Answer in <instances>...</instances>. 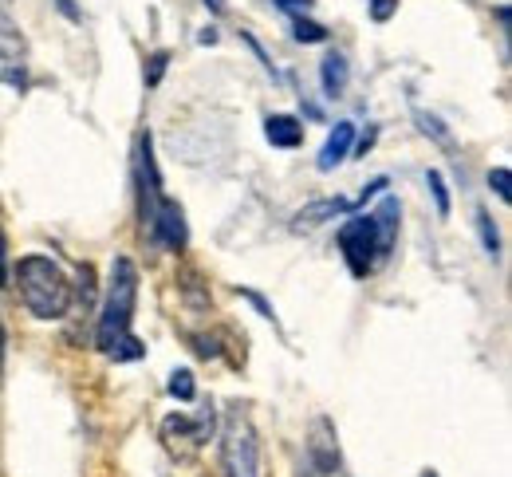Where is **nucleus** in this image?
Here are the masks:
<instances>
[{
    "mask_svg": "<svg viewBox=\"0 0 512 477\" xmlns=\"http://www.w3.org/2000/svg\"><path fill=\"white\" fill-rule=\"evenodd\" d=\"M312 4H316V0H276V8H284V12H292V16L312 12Z\"/></svg>",
    "mask_w": 512,
    "mask_h": 477,
    "instance_id": "23",
    "label": "nucleus"
},
{
    "mask_svg": "<svg viewBox=\"0 0 512 477\" xmlns=\"http://www.w3.org/2000/svg\"><path fill=\"white\" fill-rule=\"evenodd\" d=\"M134 170H138V209H142V225H150L162 194V178H158V162H154V142L150 135H138V150H134Z\"/></svg>",
    "mask_w": 512,
    "mask_h": 477,
    "instance_id": "6",
    "label": "nucleus"
},
{
    "mask_svg": "<svg viewBox=\"0 0 512 477\" xmlns=\"http://www.w3.org/2000/svg\"><path fill=\"white\" fill-rule=\"evenodd\" d=\"M489 186L497 190V198H501V202H512V174L505 170V166L489 170Z\"/></svg>",
    "mask_w": 512,
    "mask_h": 477,
    "instance_id": "18",
    "label": "nucleus"
},
{
    "mask_svg": "<svg viewBox=\"0 0 512 477\" xmlns=\"http://www.w3.org/2000/svg\"><path fill=\"white\" fill-rule=\"evenodd\" d=\"M418 123H422V131H426V135H434V138H438V142H449V131H446V127H442V123H438V119H434V115H426V111H418Z\"/></svg>",
    "mask_w": 512,
    "mask_h": 477,
    "instance_id": "20",
    "label": "nucleus"
},
{
    "mask_svg": "<svg viewBox=\"0 0 512 477\" xmlns=\"http://www.w3.org/2000/svg\"><path fill=\"white\" fill-rule=\"evenodd\" d=\"M197 40H201V44H217V28H205Z\"/></svg>",
    "mask_w": 512,
    "mask_h": 477,
    "instance_id": "27",
    "label": "nucleus"
},
{
    "mask_svg": "<svg viewBox=\"0 0 512 477\" xmlns=\"http://www.w3.org/2000/svg\"><path fill=\"white\" fill-rule=\"evenodd\" d=\"M0 83H8L12 91L28 87V48H24V36L4 16H0Z\"/></svg>",
    "mask_w": 512,
    "mask_h": 477,
    "instance_id": "7",
    "label": "nucleus"
},
{
    "mask_svg": "<svg viewBox=\"0 0 512 477\" xmlns=\"http://www.w3.org/2000/svg\"><path fill=\"white\" fill-rule=\"evenodd\" d=\"M398 217H402V205L398 198L386 194L375 213H355L351 221H343L339 229V249H343V261L351 276H371L394 249V237H398Z\"/></svg>",
    "mask_w": 512,
    "mask_h": 477,
    "instance_id": "2",
    "label": "nucleus"
},
{
    "mask_svg": "<svg viewBox=\"0 0 512 477\" xmlns=\"http://www.w3.org/2000/svg\"><path fill=\"white\" fill-rule=\"evenodd\" d=\"M60 4V12H64L67 20H79V8H75V0H56Z\"/></svg>",
    "mask_w": 512,
    "mask_h": 477,
    "instance_id": "24",
    "label": "nucleus"
},
{
    "mask_svg": "<svg viewBox=\"0 0 512 477\" xmlns=\"http://www.w3.org/2000/svg\"><path fill=\"white\" fill-rule=\"evenodd\" d=\"M292 36L300 44H323L327 40V28L316 24V20H304V16H292Z\"/></svg>",
    "mask_w": 512,
    "mask_h": 477,
    "instance_id": "14",
    "label": "nucleus"
},
{
    "mask_svg": "<svg viewBox=\"0 0 512 477\" xmlns=\"http://www.w3.org/2000/svg\"><path fill=\"white\" fill-rule=\"evenodd\" d=\"M422 477H438V474H434V470H426V474H422Z\"/></svg>",
    "mask_w": 512,
    "mask_h": 477,
    "instance_id": "29",
    "label": "nucleus"
},
{
    "mask_svg": "<svg viewBox=\"0 0 512 477\" xmlns=\"http://www.w3.org/2000/svg\"><path fill=\"white\" fill-rule=\"evenodd\" d=\"M16 284H20V300L36 320H64L71 308V284L64 269L52 257H20L16 261Z\"/></svg>",
    "mask_w": 512,
    "mask_h": 477,
    "instance_id": "3",
    "label": "nucleus"
},
{
    "mask_svg": "<svg viewBox=\"0 0 512 477\" xmlns=\"http://www.w3.org/2000/svg\"><path fill=\"white\" fill-rule=\"evenodd\" d=\"M264 138L280 150H296L304 142V123L296 115H268L264 119Z\"/></svg>",
    "mask_w": 512,
    "mask_h": 477,
    "instance_id": "12",
    "label": "nucleus"
},
{
    "mask_svg": "<svg viewBox=\"0 0 512 477\" xmlns=\"http://www.w3.org/2000/svg\"><path fill=\"white\" fill-rule=\"evenodd\" d=\"M213 426H217L213 410H201V418H197V422L186 418V414H174V418H166V422H162V442H166V450H170V454L190 458L193 450H201V446L213 438Z\"/></svg>",
    "mask_w": 512,
    "mask_h": 477,
    "instance_id": "5",
    "label": "nucleus"
},
{
    "mask_svg": "<svg viewBox=\"0 0 512 477\" xmlns=\"http://www.w3.org/2000/svg\"><path fill=\"white\" fill-rule=\"evenodd\" d=\"M193 351L201 355V359H213V355H221V347H217V340H209V336H193Z\"/></svg>",
    "mask_w": 512,
    "mask_h": 477,
    "instance_id": "22",
    "label": "nucleus"
},
{
    "mask_svg": "<svg viewBox=\"0 0 512 477\" xmlns=\"http://www.w3.org/2000/svg\"><path fill=\"white\" fill-rule=\"evenodd\" d=\"M426 182H430V190H434V202H438V213L449 217V190H446V178L438 174V170H430L426 174Z\"/></svg>",
    "mask_w": 512,
    "mask_h": 477,
    "instance_id": "17",
    "label": "nucleus"
},
{
    "mask_svg": "<svg viewBox=\"0 0 512 477\" xmlns=\"http://www.w3.org/2000/svg\"><path fill=\"white\" fill-rule=\"evenodd\" d=\"M209 12H225V0H201Z\"/></svg>",
    "mask_w": 512,
    "mask_h": 477,
    "instance_id": "28",
    "label": "nucleus"
},
{
    "mask_svg": "<svg viewBox=\"0 0 512 477\" xmlns=\"http://www.w3.org/2000/svg\"><path fill=\"white\" fill-rule=\"evenodd\" d=\"M320 83L327 99H339L347 87V56L343 52H327V60L320 64Z\"/></svg>",
    "mask_w": 512,
    "mask_h": 477,
    "instance_id": "13",
    "label": "nucleus"
},
{
    "mask_svg": "<svg viewBox=\"0 0 512 477\" xmlns=\"http://www.w3.org/2000/svg\"><path fill=\"white\" fill-rule=\"evenodd\" d=\"M308 458H312V466H316L320 477H335L339 466H343V458H339V434H335V422L327 414H320L312 422V430H308Z\"/></svg>",
    "mask_w": 512,
    "mask_h": 477,
    "instance_id": "8",
    "label": "nucleus"
},
{
    "mask_svg": "<svg viewBox=\"0 0 512 477\" xmlns=\"http://www.w3.org/2000/svg\"><path fill=\"white\" fill-rule=\"evenodd\" d=\"M477 229H481L485 253H489V257H497V253H501V237H497V229H493V217H489L485 209H477Z\"/></svg>",
    "mask_w": 512,
    "mask_h": 477,
    "instance_id": "16",
    "label": "nucleus"
},
{
    "mask_svg": "<svg viewBox=\"0 0 512 477\" xmlns=\"http://www.w3.org/2000/svg\"><path fill=\"white\" fill-rule=\"evenodd\" d=\"M0 387H4V320H0Z\"/></svg>",
    "mask_w": 512,
    "mask_h": 477,
    "instance_id": "26",
    "label": "nucleus"
},
{
    "mask_svg": "<svg viewBox=\"0 0 512 477\" xmlns=\"http://www.w3.org/2000/svg\"><path fill=\"white\" fill-rule=\"evenodd\" d=\"M371 146H375V127H371V131H367V135L359 138V154H367V150H371Z\"/></svg>",
    "mask_w": 512,
    "mask_h": 477,
    "instance_id": "25",
    "label": "nucleus"
},
{
    "mask_svg": "<svg viewBox=\"0 0 512 477\" xmlns=\"http://www.w3.org/2000/svg\"><path fill=\"white\" fill-rule=\"evenodd\" d=\"M221 470H225V477H260L256 430L241 407L229 410L225 430H221Z\"/></svg>",
    "mask_w": 512,
    "mask_h": 477,
    "instance_id": "4",
    "label": "nucleus"
},
{
    "mask_svg": "<svg viewBox=\"0 0 512 477\" xmlns=\"http://www.w3.org/2000/svg\"><path fill=\"white\" fill-rule=\"evenodd\" d=\"M339 213H355V202H347V198H323V202L304 205V209L296 213L292 229H316V225L331 221V217H339Z\"/></svg>",
    "mask_w": 512,
    "mask_h": 477,
    "instance_id": "11",
    "label": "nucleus"
},
{
    "mask_svg": "<svg viewBox=\"0 0 512 477\" xmlns=\"http://www.w3.org/2000/svg\"><path fill=\"white\" fill-rule=\"evenodd\" d=\"M150 237L158 241V245H166V249H186V241H190V225H186V209L174 202V198H162L158 209H154V217H150Z\"/></svg>",
    "mask_w": 512,
    "mask_h": 477,
    "instance_id": "9",
    "label": "nucleus"
},
{
    "mask_svg": "<svg viewBox=\"0 0 512 477\" xmlns=\"http://www.w3.org/2000/svg\"><path fill=\"white\" fill-rule=\"evenodd\" d=\"M134 304H138V269L134 261L119 257L111 265V284H107V300H103V316L95 328V343L107 359L115 363H134L146 355L142 340L134 336Z\"/></svg>",
    "mask_w": 512,
    "mask_h": 477,
    "instance_id": "1",
    "label": "nucleus"
},
{
    "mask_svg": "<svg viewBox=\"0 0 512 477\" xmlns=\"http://www.w3.org/2000/svg\"><path fill=\"white\" fill-rule=\"evenodd\" d=\"M351 142H355V123H335V131H331L327 142H323L320 162H316L323 174H331V170L351 154Z\"/></svg>",
    "mask_w": 512,
    "mask_h": 477,
    "instance_id": "10",
    "label": "nucleus"
},
{
    "mask_svg": "<svg viewBox=\"0 0 512 477\" xmlns=\"http://www.w3.org/2000/svg\"><path fill=\"white\" fill-rule=\"evenodd\" d=\"M166 64H170V52H154V56H150V71H146V87H154V83L162 79V71H166Z\"/></svg>",
    "mask_w": 512,
    "mask_h": 477,
    "instance_id": "19",
    "label": "nucleus"
},
{
    "mask_svg": "<svg viewBox=\"0 0 512 477\" xmlns=\"http://www.w3.org/2000/svg\"><path fill=\"white\" fill-rule=\"evenodd\" d=\"M170 395H174V399H182V403H190L193 395H197L193 371H186V367H182V371H174V375H170Z\"/></svg>",
    "mask_w": 512,
    "mask_h": 477,
    "instance_id": "15",
    "label": "nucleus"
},
{
    "mask_svg": "<svg viewBox=\"0 0 512 477\" xmlns=\"http://www.w3.org/2000/svg\"><path fill=\"white\" fill-rule=\"evenodd\" d=\"M394 8H398V0H371V16H375L379 24L394 16Z\"/></svg>",
    "mask_w": 512,
    "mask_h": 477,
    "instance_id": "21",
    "label": "nucleus"
}]
</instances>
